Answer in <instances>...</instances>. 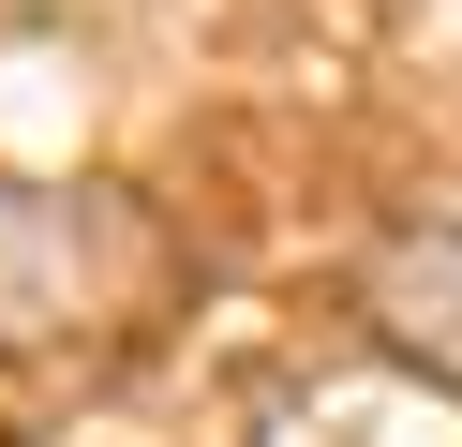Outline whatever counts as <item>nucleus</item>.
I'll use <instances>...</instances> for the list:
<instances>
[{
  "instance_id": "nucleus-1",
  "label": "nucleus",
  "mask_w": 462,
  "mask_h": 447,
  "mask_svg": "<svg viewBox=\"0 0 462 447\" xmlns=\"http://www.w3.org/2000/svg\"><path fill=\"white\" fill-rule=\"evenodd\" d=\"M373 328H388L418 373L462 387V224H402L388 254H373Z\"/></svg>"
}]
</instances>
